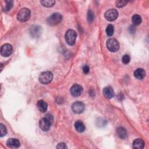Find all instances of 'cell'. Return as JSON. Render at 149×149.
<instances>
[{"mask_svg":"<svg viewBox=\"0 0 149 149\" xmlns=\"http://www.w3.org/2000/svg\"><path fill=\"white\" fill-rule=\"evenodd\" d=\"M82 91H83V87L80 85L78 84H73L70 89V92L73 97L80 96L82 94Z\"/></svg>","mask_w":149,"mask_h":149,"instance_id":"30bf717a","label":"cell"},{"mask_svg":"<svg viewBox=\"0 0 149 149\" xmlns=\"http://www.w3.org/2000/svg\"><path fill=\"white\" fill-rule=\"evenodd\" d=\"M7 145L8 147L11 148H17L20 147V142L16 139L11 138L8 140L7 142Z\"/></svg>","mask_w":149,"mask_h":149,"instance_id":"7c38bea8","label":"cell"},{"mask_svg":"<svg viewBox=\"0 0 149 149\" xmlns=\"http://www.w3.org/2000/svg\"><path fill=\"white\" fill-rule=\"evenodd\" d=\"M128 2L125 1H121V0H119V1H117L115 3L116 6L118 8H121L123 7L124 6H125L126 5Z\"/></svg>","mask_w":149,"mask_h":149,"instance_id":"cb8c5ba5","label":"cell"},{"mask_svg":"<svg viewBox=\"0 0 149 149\" xmlns=\"http://www.w3.org/2000/svg\"><path fill=\"white\" fill-rule=\"evenodd\" d=\"M52 125V123L47 119L45 117L40 119L39 122V126L43 131H48Z\"/></svg>","mask_w":149,"mask_h":149,"instance_id":"9c48e42d","label":"cell"},{"mask_svg":"<svg viewBox=\"0 0 149 149\" xmlns=\"http://www.w3.org/2000/svg\"><path fill=\"white\" fill-rule=\"evenodd\" d=\"M114 32V27L112 25H109L106 29V33L108 36H112Z\"/></svg>","mask_w":149,"mask_h":149,"instance_id":"44dd1931","label":"cell"},{"mask_svg":"<svg viewBox=\"0 0 149 149\" xmlns=\"http://www.w3.org/2000/svg\"><path fill=\"white\" fill-rule=\"evenodd\" d=\"M104 16L107 21L112 22L117 19L118 16V12L115 9H111L106 12Z\"/></svg>","mask_w":149,"mask_h":149,"instance_id":"8992f818","label":"cell"},{"mask_svg":"<svg viewBox=\"0 0 149 149\" xmlns=\"http://www.w3.org/2000/svg\"><path fill=\"white\" fill-rule=\"evenodd\" d=\"M57 148H63V149H64V148H67L68 147L67 146L66 144H65L64 143H60L58 144V146H57Z\"/></svg>","mask_w":149,"mask_h":149,"instance_id":"83f0119b","label":"cell"},{"mask_svg":"<svg viewBox=\"0 0 149 149\" xmlns=\"http://www.w3.org/2000/svg\"><path fill=\"white\" fill-rule=\"evenodd\" d=\"M103 94H104V96L108 99H111V98H113L115 95L114 90L110 86H107V87H106L104 88Z\"/></svg>","mask_w":149,"mask_h":149,"instance_id":"4fadbf2b","label":"cell"},{"mask_svg":"<svg viewBox=\"0 0 149 149\" xmlns=\"http://www.w3.org/2000/svg\"><path fill=\"white\" fill-rule=\"evenodd\" d=\"M12 52V46L10 44H5L1 48V54L3 57H9Z\"/></svg>","mask_w":149,"mask_h":149,"instance_id":"ba28073f","label":"cell"},{"mask_svg":"<svg viewBox=\"0 0 149 149\" xmlns=\"http://www.w3.org/2000/svg\"><path fill=\"white\" fill-rule=\"evenodd\" d=\"M75 129L76 130V131L79 133L83 132L85 130V126H84V124L80 121H78L75 122Z\"/></svg>","mask_w":149,"mask_h":149,"instance_id":"ac0fdd59","label":"cell"},{"mask_svg":"<svg viewBox=\"0 0 149 149\" xmlns=\"http://www.w3.org/2000/svg\"><path fill=\"white\" fill-rule=\"evenodd\" d=\"M76 37L77 33L74 30L69 29L65 33V38L67 43L69 45H73L75 44Z\"/></svg>","mask_w":149,"mask_h":149,"instance_id":"6da1fadb","label":"cell"},{"mask_svg":"<svg viewBox=\"0 0 149 149\" xmlns=\"http://www.w3.org/2000/svg\"><path fill=\"white\" fill-rule=\"evenodd\" d=\"M40 3L45 7H51L55 4L56 1H52V0H47V1H41Z\"/></svg>","mask_w":149,"mask_h":149,"instance_id":"ffe728a7","label":"cell"},{"mask_svg":"<svg viewBox=\"0 0 149 149\" xmlns=\"http://www.w3.org/2000/svg\"><path fill=\"white\" fill-rule=\"evenodd\" d=\"M132 22L135 25H139L141 22V18L140 15L135 14L132 16Z\"/></svg>","mask_w":149,"mask_h":149,"instance_id":"d6986e66","label":"cell"},{"mask_svg":"<svg viewBox=\"0 0 149 149\" xmlns=\"http://www.w3.org/2000/svg\"><path fill=\"white\" fill-rule=\"evenodd\" d=\"M6 6H5V9L6 11H10L12 7H13V3L14 2L12 1H6Z\"/></svg>","mask_w":149,"mask_h":149,"instance_id":"484cf974","label":"cell"},{"mask_svg":"<svg viewBox=\"0 0 149 149\" xmlns=\"http://www.w3.org/2000/svg\"><path fill=\"white\" fill-rule=\"evenodd\" d=\"M117 133L121 139H124L127 137L126 130L123 127H118L117 129Z\"/></svg>","mask_w":149,"mask_h":149,"instance_id":"e0dca14e","label":"cell"},{"mask_svg":"<svg viewBox=\"0 0 149 149\" xmlns=\"http://www.w3.org/2000/svg\"><path fill=\"white\" fill-rule=\"evenodd\" d=\"M94 18V13L91 10L88 11V12H87V21H88V22L91 23L93 21Z\"/></svg>","mask_w":149,"mask_h":149,"instance_id":"603a6c76","label":"cell"},{"mask_svg":"<svg viewBox=\"0 0 149 149\" xmlns=\"http://www.w3.org/2000/svg\"><path fill=\"white\" fill-rule=\"evenodd\" d=\"M85 106L81 102H77L74 103L72 106V111L76 114H81L84 111Z\"/></svg>","mask_w":149,"mask_h":149,"instance_id":"52a82bcc","label":"cell"},{"mask_svg":"<svg viewBox=\"0 0 149 149\" xmlns=\"http://www.w3.org/2000/svg\"><path fill=\"white\" fill-rule=\"evenodd\" d=\"M7 133V129L5 125L1 124H0V136L3 137L6 135Z\"/></svg>","mask_w":149,"mask_h":149,"instance_id":"7402d4cb","label":"cell"},{"mask_svg":"<svg viewBox=\"0 0 149 149\" xmlns=\"http://www.w3.org/2000/svg\"><path fill=\"white\" fill-rule=\"evenodd\" d=\"M30 18V11L27 8H22L21 9L17 15L18 19L22 22H26Z\"/></svg>","mask_w":149,"mask_h":149,"instance_id":"277c9868","label":"cell"},{"mask_svg":"<svg viewBox=\"0 0 149 149\" xmlns=\"http://www.w3.org/2000/svg\"><path fill=\"white\" fill-rule=\"evenodd\" d=\"M144 147V142L141 139H136L133 142V148L135 149H141Z\"/></svg>","mask_w":149,"mask_h":149,"instance_id":"5bb4252c","label":"cell"},{"mask_svg":"<svg viewBox=\"0 0 149 149\" xmlns=\"http://www.w3.org/2000/svg\"><path fill=\"white\" fill-rule=\"evenodd\" d=\"M107 48L111 52H117L119 48V44L118 41L115 38H110L107 41Z\"/></svg>","mask_w":149,"mask_h":149,"instance_id":"5b68a950","label":"cell"},{"mask_svg":"<svg viewBox=\"0 0 149 149\" xmlns=\"http://www.w3.org/2000/svg\"><path fill=\"white\" fill-rule=\"evenodd\" d=\"M62 19V15L59 13L52 14L47 19V23L50 26H56L61 23Z\"/></svg>","mask_w":149,"mask_h":149,"instance_id":"3957f363","label":"cell"},{"mask_svg":"<svg viewBox=\"0 0 149 149\" xmlns=\"http://www.w3.org/2000/svg\"><path fill=\"white\" fill-rule=\"evenodd\" d=\"M47 104L44 100H39L37 103V107L38 110L41 113H45L47 110Z\"/></svg>","mask_w":149,"mask_h":149,"instance_id":"2e32d148","label":"cell"},{"mask_svg":"<svg viewBox=\"0 0 149 149\" xmlns=\"http://www.w3.org/2000/svg\"><path fill=\"white\" fill-rule=\"evenodd\" d=\"M53 79V75L51 72L45 71L42 72L38 78L39 81L41 83L44 84H48L50 83Z\"/></svg>","mask_w":149,"mask_h":149,"instance_id":"7a4b0ae2","label":"cell"},{"mask_svg":"<svg viewBox=\"0 0 149 149\" xmlns=\"http://www.w3.org/2000/svg\"><path fill=\"white\" fill-rule=\"evenodd\" d=\"M45 117L47 119H48L49 121H50L52 124L53 123V121H54V117H53V116L51 114H47V115L45 116Z\"/></svg>","mask_w":149,"mask_h":149,"instance_id":"4316f807","label":"cell"},{"mask_svg":"<svg viewBox=\"0 0 149 149\" xmlns=\"http://www.w3.org/2000/svg\"><path fill=\"white\" fill-rule=\"evenodd\" d=\"M89 71H90V68L88 65H84L83 67V72L85 73V74H87L89 72Z\"/></svg>","mask_w":149,"mask_h":149,"instance_id":"f1b7e54d","label":"cell"},{"mask_svg":"<svg viewBox=\"0 0 149 149\" xmlns=\"http://www.w3.org/2000/svg\"><path fill=\"white\" fill-rule=\"evenodd\" d=\"M30 34L34 38L38 37L41 34V27L37 25L32 26L30 29Z\"/></svg>","mask_w":149,"mask_h":149,"instance_id":"8fae6325","label":"cell"},{"mask_svg":"<svg viewBox=\"0 0 149 149\" xmlns=\"http://www.w3.org/2000/svg\"><path fill=\"white\" fill-rule=\"evenodd\" d=\"M122 61L123 62V63L124 64H128L129 63L130 61V57L129 55H124L123 57H122Z\"/></svg>","mask_w":149,"mask_h":149,"instance_id":"d4e9b609","label":"cell"},{"mask_svg":"<svg viewBox=\"0 0 149 149\" xmlns=\"http://www.w3.org/2000/svg\"><path fill=\"white\" fill-rule=\"evenodd\" d=\"M134 76L137 79H143L146 76V71L143 68L137 69L134 72Z\"/></svg>","mask_w":149,"mask_h":149,"instance_id":"9a60e30c","label":"cell"}]
</instances>
